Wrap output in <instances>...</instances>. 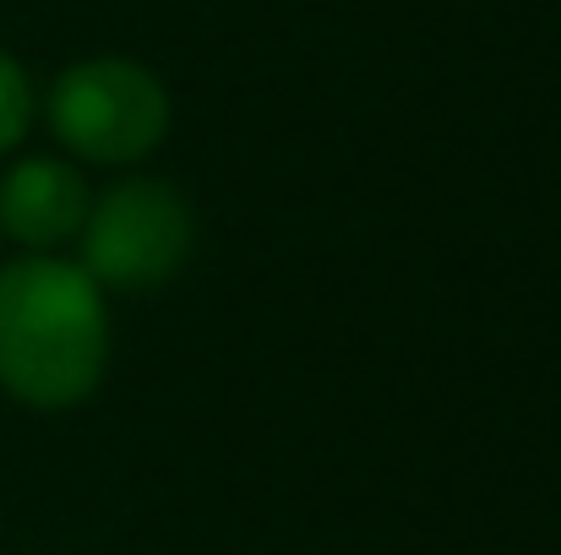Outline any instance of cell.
I'll list each match as a JSON object with an SVG mask.
<instances>
[{
    "instance_id": "6da1fadb",
    "label": "cell",
    "mask_w": 561,
    "mask_h": 555,
    "mask_svg": "<svg viewBox=\"0 0 561 555\" xmlns=\"http://www.w3.org/2000/svg\"><path fill=\"white\" fill-rule=\"evenodd\" d=\"M110 366V316L99 284L60 256H16L0 267V386L27 408H71L93 397Z\"/></svg>"
},
{
    "instance_id": "7a4b0ae2",
    "label": "cell",
    "mask_w": 561,
    "mask_h": 555,
    "mask_svg": "<svg viewBox=\"0 0 561 555\" xmlns=\"http://www.w3.org/2000/svg\"><path fill=\"white\" fill-rule=\"evenodd\" d=\"M49 126L88 164H137L170 131V93L142 60L99 55L60 71Z\"/></svg>"
},
{
    "instance_id": "3957f363",
    "label": "cell",
    "mask_w": 561,
    "mask_h": 555,
    "mask_svg": "<svg viewBox=\"0 0 561 555\" xmlns=\"http://www.w3.org/2000/svg\"><path fill=\"white\" fill-rule=\"evenodd\" d=\"M196 218L170 181H126L82 218V273L110 289H159L191 262Z\"/></svg>"
},
{
    "instance_id": "277c9868",
    "label": "cell",
    "mask_w": 561,
    "mask_h": 555,
    "mask_svg": "<svg viewBox=\"0 0 561 555\" xmlns=\"http://www.w3.org/2000/svg\"><path fill=\"white\" fill-rule=\"evenodd\" d=\"M88 185L60 159H22L0 181V229L27 251H55L82 234Z\"/></svg>"
},
{
    "instance_id": "5b68a950",
    "label": "cell",
    "mask_w": 561,
    "mask_h": 555,
    "mask_svg": "<svg viewBox=\"0 0 561 555\" xmlns=\"http://www.w3.org/2000/svg\"><path fill=\"white\" fill-rule=\"evenodd\" d=\"M27 120H33V88L22 66L0 49V153H11L27 137Z\"/></svg>"
}]
</instances>
